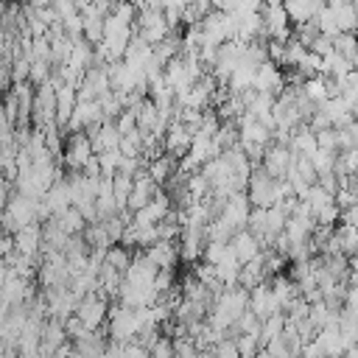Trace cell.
Returning a JSON list of instances; mask_svg holds the SVG:
<instances>
[{
  "label": "cell",
  "instance_id": "7402d4cb",
  "mask_svg": "<svg viewBox=\"0 0 358 358\" xmlns=\"http://www.w3.org/2000/svg\"><path fill=\"white\" fill-rule=\"evenodd\" d=\"M255 201H260V204H268L271 201V185H266V182H255Z\"/></svg>",
  "mask_w": 358,
  "mask_h": 358
},
{
  "label": "cell",
  "instance_id": "4dcf8cb0",
  "mask_svg": "<svg viewBox=\"0 0 358 358\" xmlns=\"http://www.w3.org/2000/svg\"><path fill=\"white\" fill-rule=\"evenodd\" d=\"M341 358H358V344H350L347 350H344V355Z\"/></svg>",
  "mask_w": 358,
  "mask_h": 358
},
{
  "label": "cell",
  "instance_id": "3957f363",
  "mask_svg": "<svg viewBox=\"0 0 358 358\" xmlns=\"http://www.w3.org/2000/svg\"><path fill=\"white\" fill-rule=\"evenodd\" d=\"M31 120L36 123V129H48L56 120V87L48 81L42 87H36L34 92V103H31Z\"/></svg>",
  "mask_w": 358,
  "mask_h": 358
},
{
  "label": "cell",
  "instance_id": "4316f807",
  "mask_svg": "<svg viewBox=\"0 0 358 358\" xmlns=\"http://www.w3.org/2000/svg\"><path fill=\"white\" fill-rule=\"evenodd\" d=\"M282 157H285L282 151H274V154L268 157V171H271V173H280V171H282V162H285Z\"/></svg>",
  "mask_w": 358,
  "mask_h": 358
},
{
  "label": "cell",
  "instance_id": "ac0fdd59",
  "mask_svg": "<svg viewBox=\"0 0 358 358\" xmlns=\"http://www.w3.org/2000/svg\"><path fill=\"white\" fill-rule=\"evenodd\" d=\"M235 347H238L241 358H255L263 350V344H260L257 336H235Z\"/></svg>",
  "mask_w": 358,
  "mask_h": 358
},
{
  "label": "cell",
  "instance_id": "7c38bea8",
  "mask_svg": "<svg viewBox=\"0 0 358 358\" xmlns=\"http://www.w3.org/2000/svg\"><path fill=\"white\" fill-rule=\"evenodd\" d=\"M285 322H288V319H285L282 313H274V316L263 319V322H260V344H268V341L280 338L282 330H285Z\"/></svg>",
  "mask_w": 358,
  "mask_h": 358
},
{
  "label": "cell",
  "instance_id": "83f0119b",
  "mask_svg": "<svg viewBox=\"0 0 358 358\" xmlns=\"http://www.w3.org/2000/svg\"><path fill=\"white\" fill-rule=\"evenodd\" d=\"M168 171H171V165H168V159H157V162L151 165V176H154V179H162V176H165Z\"/></svg>",
  "mask_w": 358,
  "mask_h": 358
},
{
  "label": "cell",
  "instance_id": "9c48e42d",
  "mask_svg": "<svg viewBox=\"0 0 358 358\" xmlns=\"http://www.w3.org/2000/svg\"><path fill=\"white\" fill-rule=\"evenodd\" d=\"M249 310L263 322V319H268V316H274V313H280L282 308H280V302H277V296L271 294V288H255L252 291V296H249Z\"/></svg>",
  "mask_w": 358,
  "mask_h": 358
},
{
  "label": "cell",
  "instance_id": "9a60e30c",
  "mask_svg": "<svg viewBox=\"0 0 358 358\" xmlns=\"http://www.w3.org/2000/svg\"><path fill=\"white\" fill-rule=\"evenodd\" d=\"M232 255H235L238 260H252V257L257 255L255 238H252V235H238V238H235V246H232Z\"/></svg>",
  "mask_w": 358,
  "mask_h": 358
},
{
  "label": "cell",
  "instance_id": "5bb4252c",
  "mask_svg": "<svg viewBox=\"0 0 358 358\" xmlns=\"http://www.w3.org/2000/svg\"><path fill=\"white\" fill-rule=\"evenodd\" d=\"M151 193H154V185L148 182V179H140V182H134V187H131V193H129V201H131V207H145L148 204V199H151Z\"/></svg>",
  "mask_w": 358,
  "mask_h": 358
},
{
  "label": "cell",
  "instance_id": "603a6c76",
  "mask_svg": "<svg viewBox=\"0 0 358 358\" xmlns=\"http://www.w3.org/2000/svg\"><path fill=\"white\" fill-rule=\"evenodd\" d=\"M168 145L176 151V148H185L187 145V131L185 129H173L171 131V137H168Z\"/></svg>",
  "mask_w": 358,
  "mask_h": 358
},
{
  "label": "cell",
  "instance_id": "7a4b0ae2",
  "mask_svg": "<svg viewBox=\"0 0 358 358\" xmlns=\"http://www.w3.org/2000/svg\"><path fill=\"white\" fill-rule=\"evenodd\" d=\"M140 330H143L140 308L131 310V308H126V305H117V308L109 310V336H112V341H117V344H131V341H137Z\"/></svg>",
  "mask_w": 358,
  "mask_h": 358
},
{
  "label": "cell",
  "instance_id": "2e32d148",
  "mask_svg": "<svg viewBox=\"0 0 358 358\" xmlns=\"http://www.w3.org/2000/svg\"><path fill=\"white\" fill-rule=\"evenodd\" d=\"M98 117V103H78L76 109H73V117H70V123L73 126H87L90 120H95Z\"/></svg>",
  "mask_w": 358,
  "mask_h": 358
},
{
  "label": "cell",
  "instance_id": "6da1fadb",
  "mask_svg": "<svg viewBox=\"0 0 358 358\" xmlns=\"http://www.w3.org/2000/svg\"><path fill=\"white\" fill-rule=\"evenodd\" d=\"M36 218H42V199L36 201L22 193H11L6 207L0 210V227L8 235H14L17 229H22L28 224H36Z\"/></svg>",
  "mask_w": 358,
  "mask_h": 358
},
{
  "label": "cell",
  "instance_id": "d6986e66",
  "mask_svg": "<svg viewBox=\"0 0 358 358\" xmlns=\"http://www.w3.org/2000/svg\"><path fill=\"white\" fill-rule=\"evenodd\" d=\"M148 355H151V358H173V338L157 336V338L148 344Z\"/></svg>",
  "mask_w": 358,
  "mask_h": 358
},
{
  "label": "cell",
  "instance_id": "277c9868",
  "mask_svg": "<svg viewBox=\"0 0 358 358\" xmlns=\"http://www.w3.org/2000/svg\"><path fill=\"white\" fill-rule=\"evenodd\" d=\"M106 302L101 299V296H95V294H90V296H81V302H78V308H76V319L87 327V330H98L101 327V322L106 319Z\"/></svg>",
  "mask_w": 358,
  "mask_h": 358
},
{
  "label": "cell",
  "instance_id": "ffe728a7",
  "mask_svg": "<svg viewBox=\"0 0 358 358\" xmlns=\"http://www.w3.org/2000/svg\"><path fill=\"white\" fill-rule=\"evenodd\" d=\"M210 358H241L238 347H235V338H221L218 344L210 347Z\"/></svg>",
  "mask_w": 358,
  "mask_h": 358
},
{
  "label": "cell",
  "instance_id": "f546056e",
  "mask_svg": "<svg viewBox=\"0 0 358 358\" xmlns=\"http://www.w3.org/2000/svg\"><path fill=\"white\" fill-rule=\"evenodd\" d=\"M260 84H263V87H271V84H277V76H274V70H266V73L260 76Z\"/></svg>",
  "mask_w": 358,
  "mask_h": 358
},
{
  "label": "cell",
  "instance_id": "484cf974",
  "mask_svg": "<svg viewBox=\"0 0 358 358\" xmlns=\"http://www.w3.org/2000/svg\"><path fill=\"white\" fill-rule=\"evenodd\" d=\"M117 162H120V159H117L115 151H103V154H101V168H103V171H112Z\"/></svg>",
  "mask_w": 358,
  "mask_h": 358
},
{
  "label": "cell",
  "instance_id": "8992f818",
  "mask_svg": "<svg viewBox=\"0 0 358 358\" xmlns=\"http://www.w3.org/2000/svg\"><path fill=\"white\" fill-rule=\"evenodd\" d=\"M0 296L11 305V308H17V305H22V302H28L34 294H31V280L28 277H20V274H6L3 277V285H0Z\"/></svg>",
  "mask_w": 358,
  "mask_h": 358
},
{
  "label": "cell",
  "instance_id": "cb8c5ba5",
  "mask_svg": "<svg viewBox=\"0 0 358 358\" xmlns=\"http://www.w3.org/2000/svg\"><path fill=\"white\" fill-rule=\"evenodd\" d=\"M123 350H126V344L106 341V347H103V355H101V358H123Z\"/></svg>",
  "mask_w": 358,
  "mask_h": 358
},
{
  "label": "cell",
  "instance_id": "e0dca14e",
  "mask_svg": "<svg viewBox=\"0 0 358 358\" xmlns=\"http://www.w3.org/2000/svg\"><path fill=\"white\" fill-rule=\"evenodd\" d=\"M115 143H117V129H112V126L101 129L98 134H90V145H95L101 151H112Z\"/></svg>",
  "mask_w": 358,
  "mask_h": 358
},
{
  "label": "cell",
  "instance_id": "d4e9b609",
  "mask_svg": "<svg viewBox=\"0 0 358 358\" xmlns=\"http://www.w3.org/2000/svg\"><path fill=\"white\" fill-rule=\"evenodd\" d=\"M87 238H90L92 243H98V246H106V243H109V235H106V229H101V227H92V229L87 232Z\"/></svg>",
  "mask_w": 358,
  "mask_h": 358
},
{
  "label": "cell",
  "instance_id": "f1b7e54d",
  "mask_svg": "<svg viewBox=\"0 0 358 358\" xmlns=\"http://www.w3.org/2000/svg\"><path fill=\"white\" fill-rule=\"evenodd\" d=\"M115 190H117V196L123 199L126 193H131V185L126 182V176H117V185H115Z\"/></svg>",
  "mask_w": 358,
  "mask_h": 358
},
{
  "label": "cell",
  "instance_id": "4fadbf2b",
  "mask_svg": "<svg viewBox=\"0 0 358 358\" xmlns=\"http://www.w3.org/2000/svg\"><path fill=\"white\" fill-rule=\"evenodd\" d=\"M53 221H56V227H59L64 235H73V232L81 229V213H78V210H70V207H67L64 213H59Z\"/></svg>",
  "mask_w": 358,
  "mask_h": 358
},
{
  "label": "cell",
  "instance_id": "8fae6325",
  "mask_svg": "<svg viewBox=\"0 0 358 358\" xmlns=\"http://www.w3.org/2000/svg\"><path fill=\"white\" fill-rule=\"evenodd\" d=\"M90 151H92L90 137H73V143H70L67 151H64V162H67L70 168H84V165L90 162Z\"/></svg>",
  "mask_w": 358,
  "mask_h": 358
},
{
  "label": "cell",
  "instance_id": "1f68e13d",
  "mask_svg": "<svg viewBox=\"0 0 358 358\" xmlns=\"http://www.w3.org/2000/svg\"><path fill=\"white\" fill-rule=\"evenodd\" d=\"M249 137H252V140H263V129H260V126H252V129H249Z\"/></svg>",
  "mask_w": 358,
  "mask_h": 358
},
{
  "label": "cell",
  "instance_id": "52a82bcc",
  "mask_svg": "<svg viewBox=\"0 0 358 358\" xmlns=\"http://www.w3.org/2000/svg\"><path fill=\"white\" fill-rule=\"evenodd\" d=\"M11 243H14V252H20L25 257H36L42 249V229L36 224H28L11 235Z\"/></svg>",
  "mask_w": 358,
  "mask_h": 358
},
{
  "label": "cell",
  "instance_id": "5b68a950",
  "mask_svg": "<svg viewBox=\"0 0 358 358\" xmlns=\"http://www.w3.org/2000/svg\"><path fill=\"white\" fill-rule=\"evenodd\" d=\"M64 344H70L64 324L56 322V319L42 322V330H39V355H56Z\"/></svg>",
  "mask_w": 358,
  "mask_h": 358
},
{
  "label": "cell",
  "instance_id": "44dd1931",
  "mask_svg": "<svg viewBox=\"0 0 358 358\" xmlns=\"http://www.w3.org/2000/svg\"><path fill=\"white\" fill-rule=\"evenodd\" d=\"M148 260L154 263V266H168L171 260H173V252L165 246V243H159L157 249H151V255H148Z\"/></svg>",
  "mask_w": 358,
  "mask_h": 358
},
{
  "label": "cell",
  "instance_id": "30bf717a",
  "mask_svg": "<svg viewBox=\"0 0 358 358\" xmlns=\"http://www.w3.org/2000/svg\"><path fill=\"white\" fill-rule=\"evenodd\" d=\"M56 87V123H67L76 109V92L70 84H53Z\"/></svg>",
  "mask_w": 358,
  "mask_h": 358
},
{
  "label": "cell",
  "instance_id": "ba28073f",
  "mask_svg": "<svg viewBox=\"0 0 358 358\" xmlns=\"http://www.w3.org/2000/svg\"><path fill=\"white\" fill-rule=\"evenodd\" d=\"M70 207V187L64 185V182H53L50 187H48V193L42 196V215H59V213H64Z\"/></svg>",
  "mask_w": 358,
  "mask_h": 358
}]
</instances>
